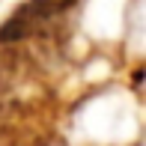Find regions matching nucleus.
<instances>
[{"label": "nucleus", "instance_id": "f257e3e1", "mask_svg": "<svg viewBox=\"0 0 146 146\" xmlns=\"http://www.w3.org/2000/svg\"><path fill=\"white\" fill-rule=\"evenodd\" d=\"M45 18H51V12L45 9L42 0L24 3L21 9L0 27V42H15V39H24V36H30V33H36V27L45 21Z\"/></svg>", "mask_w": 146, "mask_h": 146}]
</instances>
